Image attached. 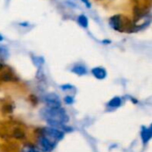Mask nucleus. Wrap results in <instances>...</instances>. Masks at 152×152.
I'll use <instances>...</instances> for the list:
<instances>
[{"mask_svg":"<svg viewBox=\"0 0 152 152\" xmlns=\"http://www.w3.org/2000/svg\"><path fill=\"white\" fill-rule=\"evenodd\" d=\"M45 102L49 108H60L61 100L60 97L55 94H49L45 96Z\"/></svg>","mask_w":152,"mask_h":152,"instance_id":"nucleus-3","label":"nucleus"},{"mask_svg":"<svg viewBox=\"0 0 152 152\" xmlns=\"http://www.w3.org/2000/svg\"><path fill=\"white\" fill-rule=\"evenodd\" d=\"M1 67H2V65H1V63H0V68H1Z\"/></svg>","mask_w":152,"mask_h":152,"instance_id":"nucleus-14","label":"nucleus"},{"mask_svg":"<svg viewBox=\"0 0 152 152\" xmlns=\"http://www.w3.org/2000/svg\"><path fill=\"white\" fill-rule=\"evenodd\" d=\"M72 72L79 75V76H82V75H85L86 74V69L83 66V65H76L73 69H72Z\"/></svg>","mask_w":152,"mask_h":152,"instance_id":"nucleus-8","label":"nucleus"},{"mask_svg":"<svg viewBox=\"0 0 152 152\" xmlns=\"http://www.w3.org/2000/svg\"><path fill=\"white\" fill-rule=\"evenodd\" d=\"M141 136L142 139L143 143H147L152 138V124L151 126L149 128L146 127H142V132H141Z\"/></svg>","mask_w":152,"mask_h":152,"instance_id":"nucleus-5","label":"nucleus"},{"mask_svg":"<svg viewBox=\"0 0 152 152\" xmlns=\"http://www.w3.org/2000/svg\"><path fill=\"white\" fill-rule=\"evenodd\" d=\"M45 134L52 141H60L63 138L64 134L61 130L55 127H47L45 129Z\"/></svg>","mask_w":152,"mask_h":152,"instance_id":"nucleus-2","label":"nucleus"},{"mask_svg":"<svg viewBox=\"0 0 152 152\" xmlns=\"http://www.w3.org/2000/svg\"><path fill=\"white\" fill-rule=\"evenodd\" d=\"M3 40V37H2V35L0 34V41H2Z\"/></svg>","mask_w":152,"mask_h":152,"instance_id":"nucleus-13","label":"nucleus"},{"mask_svg":"<svg viewBox=\"0 0 152 152\" xmlns=\"http://www.w3.org/2000/svg\"><path fill=\"white\" fill-rule=\"evenodd\" d=\"M87 6H90V4H89V2H88V0H82Z\"/></svg>","mask_w":152,"mask_h":152,"instance_id":"nucleus-12","label":"nucleus"},{"mask_svg":"<svg viewBox=\"0 0 152 152\" xmlns=\"http://www.w3.org/2000/svg\"><path fill=\"white\" fill-rule=\"evenodd\" d=\"M26 152H38L37 151H36V150H34V149H28Z\"/></svg>","mask_w":152,"mask_h":152,"instance_id":"nucleus-11","label":"nucleus"},{"mask_svg":"<svg viewBox=\"0 0 152 152\" xmlns=\"http://www.w3.org/2000/svg\"><path fill=\"white\" fill-rule=\"evenodd\" d=\"M92 74L97 78V79H104L107 77V71L104 68L102 67H96L92 69Z\"/></svg>","mask_w":152,"mask_h":152,"instance_id":"nucleus-6","label":"nucleus"},{"mask_svg":"<svg viewBox=\"0 0 152 152\" xmlns=\"http://www.w3.org/2000/svg\"><path fill=\"white\" fill-rule=\"evenodd\" d=\"M43 118L47 123L55 128H62L65 124L69 121V116L63 109L60 108H45L41 111Z\"/></svg>","mask_w":152,"mask_h":152,"instance_id":"nucleus-1","label":"nucleus"},{"mask_svg":"<svg viewBox=\"0 0 152 152\" xmlns=\"http://www.w3.org/2000/svg\"><path fill=\"white\" fill-rule=\"evenodd\" d=\"M121 104H122L121 98L120 97H114L107 103V106L111 108V109H116V108H118Z\"/></svg>","mask_w":152,"mask_h":152,"instance_id":"nucleus-7","label":"nucleus"},{"mask_svg":"<svg viewBox=\"0 0 152 152\" xmlns=\"http://www.w3.org/2000/svg\"><path fill=\"white\" fill-rule=\"evenodd\" d=\"M38 144L44 151H52L54 148V143L52 140L45 137H40L38 139Z\"/></svg>","mask_w":152,"mask_h":152,"instance_id":"nucleus-4","label":"nucleus"},{"mask_svg":"<svg viewBox=\"0 0 152 152\" xmlns=\"http://www.w3.org/2000/svg\"><path fill=\"white\" fill-rule=\"evenodd\" d=\"M73 98L72 97H70V96H67V97H65V102H66V103H68V104H71L72 102H73Z\"/></svg>","mask_w":152,"mask_h":152,"instance_id":"nucleus-10","label":"nucleus"},{"mask_svg":"<svg viewBox=\"0 0 152 152\" xmlns=\"http://www.w3.org/2000/svg\"><path fill=\"white\" fill-rule=\"evenodd\" d=\"M77 21H78V23H79L82 27L87 28V26H88V20H87V18H86L85 15H80V16L78 17V19H77Z\"/></svg>","mask_w":152,"mask_h":152,"instance_id":"nucleus-9","label":"nucleus"}]
</instances>
